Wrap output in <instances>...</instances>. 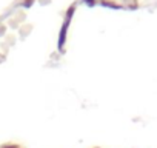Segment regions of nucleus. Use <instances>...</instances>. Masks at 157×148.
<instances>
[{
    "instance_id": "nucleus-1",
    "label": "nucleus",
    "mask_w": 157,
    "mask_h": 148,
    "mask_svg": "<svg viewBox=\"0 0 157 148\" xmlns=\"http://www.w3.org/2000/svg\"><path fill=\"white\" fill-rule=\"evenodd\" d=\"M71 13H72V8L68 11L66 20H65L63 28H62V31H60V37H59V48H62V46H63V43H65V40H66V31H68V25H69V20H71Z\"/></svg>"
}]
</instances>
